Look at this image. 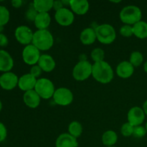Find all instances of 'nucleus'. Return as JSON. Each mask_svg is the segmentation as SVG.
Instances as JSON below:
<instances>
[{"instance_id":"f257e3e1","label":"nucleus","mask_w":147,"mask_h":147,"mask_svg":"<svg viewBox=\"0 0 147 147\" xmlns=\"http://www.w3.org/2000/svg\"><path fill=\"white\" fill-rule=\"evenodd\" d=\"M92 76L98 83L107 84L113 80L114 73L110 64L103 60L93 63L92 67Z\"/></svg>"},{"instance_id":"f03ea898","label":"nucleus","mask_w":147,"mask_h":147,"mask_svg":"<svg viewBox=\"0 0 147 147\" xmlns=\"http://www.w3.org/2000/svg\"><path fill=\"white\" fill-rule=\"evenodd\" d=\"M32 44L40 51H46L51 48L54 44V38L49 30H42L34 32Z\"/></svg>"},{"instance_id":"7ed1b4c3","label":"nucleus","mask_w":147,"mask_h":147,"mask_svg":"<svg viewBox=\"0 0 147 147\" xmlns=\"http://www.w3.org/2000/svg\"><path fill=\"white\" fill-rule=\"evenodd\" d=\"M121 21L125 24L133 26L141 21L142 17V10L135 5H129L123 7L120 11Z\"/></svg>"},{"instance_id":"20e7f679","label":"nucleus","mask_w":147,"mask_h":147,"mask_svg":"<svg viewBox=\"0 0 147 147\" xmlns=\"http://www.w3.org/2000/svg\"><path fill=\"white\" fill-rule=\"evenodd\" d=\"M98 42L104 45H110L115 41L116 33L114 27L109 24H102L95 28Z\"/></svg>"},{"instance_id":"39448f33","label":"nucleus","mask_w":147,"mask_h":147,"mask_svg":"<svg viewBox=\"0 0 147 147\" xmlns=\"http://www.w3.org/2000/svg\"><path fill=\"white\" fill-rule=\"evenodd\" d=\"M34 90L42 99H50L53 97L55 88L53 82L48 78H42L37 79Z\"/></svg>"},{"instance_id":"423d86ee","label":"nucleus","mask_w":147,"mask_h":147,"mask_svg":"<svg viewBox=\"0 0 147 147\" xmlns=\"http://www.w3.org/2000/svg\"><path fill=\"white\" fill-rule=\"evenodd\" d=\"M93 65L89 61H79L73 70V77L77 81H84L92 76Z\"/></svg>"},{"instance_id":"0eeeda50","label":"nucleus","mask_w":147,"mask_h":147,"mask_svg":"<svg viewBox=\"0 0 147 147\" xmlns=\"http://www.w3.org/2000/svg\"><path fill=\"white\" fill-rule=\"evenodd\" d=\"M53 100L57 105L61 106H67L71 104L73 101V93L67 88H59L55 91Z\"/></svg>"},{"instance_id":"6e6552de","label":"nucleus","mask_w":147,"mask_h":147,"mask_svg":"<svg viewBox=\"0 0 147 147\" xmlns=\"http://www.w3.org/2000/svg\"><path fill=\"white\" fill-rule=\"evenodd\" d=\"M40 51L32 44L25 46L22 50V59L24 63L29 65H35L40 59Z\"/></svg>"},{"instance_id":"1a4fd4ad","label":"nucleus","mask_w":147,"mask_h":147,"mask_svg":"<svg viewBox=\"0 0 147 147\" xmlns=\"http://www.w3.org/2000/svg\"><path fill=\"white\" fill-rule=\"evenodd\" d=\"M34 32L29 27L21 25L17 27L14 32V36L17 42L24 45H28L32 43Z\"/></svg>"},{"instance_id":"9d476101","label":"nucleus","mask_w":147,"mask_h":147,"mask_svg":"<svg viewBox=\"0 0 147 147\" xmlns=\"http://www.w3.org/2000/svg\"><path fill=\"white\" fill-rule=\"evenodd\" d=\"M55 20L57 24L63 27L71 25L75 20L74 13L69 9L63 7L61 9L55 11Z\"/></svg>"},{"instance_id":"9b49d317","label":"nucleus","mask_w":147,"mask_h":147,"mask_svg":"<svg viewBox=\"0 0 147 147\" xmlns=\"http://www.w3.org/2000/svg\"><path fill=\"white\" fill-rule=\"evenodd\" d=\"M145 114L143 109L139 106H134L129 109L127 114L128 122L133 126H141L145 119Z\"/></svg>"},{"instance_id":"f8f14e48","label":"nucleus","mask_w":147,"mask_h":147,"mask_svg":"<svg viewBox=\"0 0 147 147\" xmlns=\"http://www.w3.org/2000/svg\"><path fill=\"white\" fill-rule=\"evenodd\" d=\"M19 78L15 73L12 72H7L0 76V86L3 89L10 90L18 86Z\"/></svg>"},{"instance_id":"ddd939ff","label":"nucleus","mask_w":147,"mask_h":147,"mask_svg":"<svg viewBox=\"0 0 147 147\" xmlns=\"http://www.w3.org/2000/svg\"><path fill=\"white\" fill-rule=\"evenodd\" d=\"M37 79L32 76L30 73L23 75L19 78L18 87L22 91L27 92L34 90Z\"/></svg>"},{"instance_id":"4468645a","label":"nucleus","mask_w":147,"mask_h":147,"mask_svg":"<svg viewBox=\"0 0 147 147\" xmlns=\"http://www.w3.org/2000/svg\"><path fill=\"white\" fill-rule=\"evenodd\" d=\"M78 142L76 138L68 133L60 134L57 138L55 142V147H78Z\"/></svg>"},{"instance_id":"2eb2a0df","label":"nucleus","mask_w":147,"mask_h":147,"mask_svg":"<svg viewBox=\"0 0 147 147\" xmlns=\"http://www.w3.org/2000/svg\"><path fill=\"white\" fill-rule=\"evenodd\" d=\"M116 72L119 77L123 79L129 78L134 73V67L129 61H122L116 67Z\"/></svg>"},{"instance_id":"dca6fc26","label":"nucleus","mask_w":147,"mask_h":147,"mask_svg":"<svg viewBox=\"0 0 147 147\" xmlns=\"http://www.w3.org/2000/svg\"><path fill=\"white\" fill-rule=\"evenodd\" d=\"M71 11L78 15H84L88 11L90 4L87 0H70Z\"/></svg>"},{"instance_id":"f3484780","label":"nucleus","mask_w":147,"mask_h":147,"mask_svg":"<svg viewBox=\"0 0 147 147\" xmlns=\"http://www.w3.org/2000/svg\"><path fill=\"white\" fill-rule=\"evenodd\" d=\"M23 100L27 107L30 109H36L40 104L41 98L34 90L24 92L23 95Z\"/></svg>"},{"instance_id":"a211bd4d","label":"nucleus","mask_w":147,"mask_h":147,"mask_svg":"<svg viewBox=\"0 0 147 147\" xmlns=\"http://www.w3.org/2000/svg\"><path fill=\"white\" fill-rule=\"evenodd\" d=\"M14 66V60L11 55L6 50H0V71L10 72Z\"/></svg>"},{"instance_id":"6ab92c4d","label":"nucleus","mask_w":147,"mask_h":147,"mask_svg":"<svg viewBox=\"0 0 147 147\" xmlns=\"http://www.w3.org/2000/svg\"><path fill=\"white\" fill-rule=\"evenodd\" d=\"M37 65L42 70V71L46 73L52 72L55 68L56 63L53 57L51 55L47 54L41 55Z\"/></svg>"},{"instance_id":"aec40b11","label":"nucleus","mask_w":147,"mask_h":147,"mask_svg":"<svg viewBox=\"0 0 147 147\" xmlns=\"http://www.w3.org/2000/svg\"><path fill=\"white\" fill-rule=\"evenodd\" d=\"M97 40L95 28L87 27L81 32L80 34V40L84 45H90L93 44Z\"/></svg>"},{"instance_id":"412c9836","label":"nucleus","mask_w":147,"mask_h":147,"mask_svg":"<svg viewBox=\"0 0 147 147\" xmlns=\"http://www.w3.org/2000/svg\"><path fill=\"white\" fill-rule=\"evenodd\" d=\"M34 23L38 30H47L51 23V17L49 13H38Z\"/></svg>"},{"instance_id":"4be33fe9","label":"nucleus","mask_w":147,"mask_h":147,"mask_svg":"<svg viewBox=\"0 0 147 147\" xmlns=\"http://www.w3.org/2000/svg\"><path fill=\"white\" fill-rule=\"evenodd\" d=\"M32 4L38 13H48L53 8V0H34Z\"/></svg>"},{"instance_id":"5701e85b","label":"nucleus","mask_w":147,"mask_h":147,"mask_svg":"<svg viewBox=\"0 0 147 147\" xmlns=\"http://www.w3.org/2000/svg\"><path fill=\"white\" fill-rule=\"evenodd\" d=\"M132 27L134 35L139 39L147 38V22H146L141 20L132 26Z\"/></svg>"},{"instance_id":"b1692460","label":"nucleus","mask_w":147,"mask_h":147,"mask_svg":"<svg viewBox=\"0 0 147 147\" xmlns=\"http://www.w3.org/2000/svg\"><path fill=\"white\" fill-rule=\"evenodd\" d=\"M118 141V135L114 131L108 130L102 135V142L107 147L115 146Z\"/></svg>"},{"instance_id":"393cba45","label":"nucleus","mask_w":147,"mask_h":147,"mask_svg":"<svg viewBox=\"0 0 147 147\" xmlns=\"http://www.w3.org/2000/svg\"><path fill=\"white\" fill-rule=\"evenodd\" d=\"M83 130L82 124L77 121H72L68 126V134L76 139L81 136Z\"/></svg>"},{"instance_id":"a878e982","label":"nucleus","mask_w":147,"mask_h":147,"mask_svg":"<svg viewBox=\"0 0 147 147\" xmlns=\"http://www.w3.org/2000/svg\"><path fill=\"white\" fill-rule=\"evenodd\" d=\"M129 62L134 67H139L143 63L144 56L139 51H134L129 57Z\"/></svg>"},{"instance_id":"bb28decb","label":"nucleus","mask_w":147,"mask_h":147,"mask_svg":"<svg viewBox=\"0 0 147 147\" xmlns=\"http://www.w3.org/2000/svg\"><path fill=\"white\" fill-rule=\"evenodd\" d=\"M90 56H91L92 60L94 61V63L103 61L105 57L104 50L101 48H99V47L93 49L90 53Z\"/></svg>"},{"instance_id":"cd10ccee","label":"nucleus","mask_w":147,"mask_h":147,"mask_svg":"<svg viewBox=\"0 0 147 147\" xmlns=\"http://www.w3.org/2000/svg\"><path fill=\"white\" fill-rule=\"evenodd\" d=\"M9 11L4 6H0V25L4 26L9 21Z\"/></svg>"},{"instance_id":"c85d7f7f","label":"nucleus","mask_w":147,"mask_h":147,"mask_svg":"<svg viewBox=\"0 0 147 147\" xmlns=\"http://www.w3.org/2000/svg\"><path fill=\"white\" fill-rule=\"evenodd\" d=\"M134 130V126H132L129 122H126L121 126V133L124 137H129L131 136H133Z\"/></svg>"},{"instance_id":"c756f323","label":"nucleus","mask_w":147,"mask_h":147,"mask_svg":"<svg viewBox=\"0 0 147 147\" xmlns=\"http://www.w3.org/2000/svg\"><path fill=\"white\" fill-rule=\"evenodd\" d=\"M119 32H120L121 35L123 36V37H130L132 35H134L133 27L129 24H124L121 27Z\"/></svg>"},{"instance_id":"7c9ffc66","label":"nucleus","mask_w":147,"mask_h":147,"mask_svg":"<svg viewBox=\"0 0 147 147\" xmlns=\"http://www.w3.org/2000/svg\"><path fill=\"white\" fill-rule=\"evenodd\" d=\"M146 134L147 132L145 126H142V125H141V126H138L134 127L133 136L136 138L141 139V138H143Z\"/></svg>"},{"instance_id":"2f4dec72","label":"nucleus","mask_w":147,"mask_h":147,"mask_svg":"<svg viewBox=\"0 0 147 147\" xmlns=\"http://www.w3.org/2000/svg\"><path fill=\"white\" fill-rule=\"evenodd\" d=\"M37 14H38V12L36 11L35 9L34 8V7H33V4H32V6H31V7H29L28 9L27 10L25 16H26V18H27V20H28L29 21L34 22Z\"/></svg>"},{"instance_id":"473e14b6","label":"nucleus","mask_w":147,"mask_h":147,"mask_svg":"<svg viewBox=\"0 0 147 147\" xmlns=\"http://www.w3.org/2000/svg\"><path fill=\"white\" fill-rule=\"evenodd\" d=\"M30 73L32 76H34V78H39L42 75V70L40 68V67L38 65H33L32 67H31Z\"/></svg>"},{"instance_id":"72a5a7b5","label":"nucleus","mask_w":147,"mask_h":147,"mask_svg":"<svg viewBox=\"0 0 147 147\" xmlns=\"http://www.w3.org/2000/svg\"><path fill=\"white\" fill-rule=\"evenodd\" d=\"M7 136V130L4 123L0 122V142H4Z\"/></svg>"},{"instance_id":"f704fd0d","label":"nucleus","mask_w":147,"mask_h":147,"mask_svg":"<svg viewBox=\"0 0 147 147\" xmlns=\"http://www.w3.org/2000/svg\"><path fill=\"white\" fill-rule=\"evenodd\" d=\"M9 40L5 34L0 33V47H6L8 45Z\"/></svg>"},{"instance_id":"c9c22d12","label":"nucleus","mask_w":147,"mask_h":147,"mask_svg":"<svg viewBox=\"0 0 147 147\" xmlns=\"http://www.w3.org/2000/svg\"><path fill=\"white\" fill-rule=\"evenodd\" d=\"M64 7V5H63L62 1H60V0H57V1H53V8L55 11H58V10L61 9Z\"/></svg>"},{"instance_id":"e433bc0d","label":"nucleus","mask_w":147,"mask_h":147,"mask_svg":"<svg viewBox=\"0 0 147 147\" xmlns=\"http://www.w3.org/2000/svg\"><path fill=\"white\" fill-rule=\"evenodd\" d=\"M11 4L12 7H14V8H20L22 5L23 1L22 0H12L11 1Z\"/></svg>"},{"instance_id":"4c0bfd02","label":"nucleus","mask_w":147,"mask_h":147,"mask_svg":"<svg viewBox=\"0 0 147 147\" xmlns=\"http://www.w3.org/2000/svg\"><path fill=\"white\" fill-rule=\"evenodd\" d=\"M142 109H143V110H144V111L145 114H146L147 116V100L144 102V103L143 108H142Z\"/></svg>"},{"instance_id":"58836bf2","label":"nucleus","mask_w":147,"mask_h":147,"mask_svg":"<svg viewBox=\"0 0 147 147\" xmlns=\"http://www.w3.org/2000/svg\"><path fill=\"white\" fill-rule=\"evenodd\" d=\"M62 2H63V5L64 6H66V5L70 6V1H65V0H63V1H62Z\"/></svg>"},{"instance_id":"ea45409f","label":"nucleus","mask_w":147,"mask_h":147,"mask_svg":"<svg viewBox=\"0 0 147 147\" xmlns=\"http://www.w3.org/2000/svg\"><path fill=\"white\" fill-rule=\"evenodd\" d=\"M144 70L147 73V61H146V63L144 64Z\"/></svg>"},{"instance_id":"a19ab883","label":"nucleus","mask_w":147,"mask_h":147,"mask_svg":"<svg viewBox=\"0 0 147 147\" xmlns=\"http://www.w3.org/2000/svg\"><path fill=\"white\" fill-rule=\"evenodd\" d=\"M3 30H4V26L0 25V33L3 31Z\"/></svg>"},{"instance_id":"79ce46f5","label":"nucleus","mask_w":147,"mask_h":147,"mask_svg":"<svg viewBox=\"0 0 147 147\" xmlns=\"http://www.w3.org/2000/svg\"><path fill=\"white\" fill-rule=\"evenodd\" d=\"M1 109H2V103H1V100H0V112H1Z\"/></svg>"},{"instance_id":"37998d69","label":"nucleus","mask_w":147,"mask_h":147,"mask_svg":"<svg viewBox=\"0 0 147 147\" xmlns=\"http://www.w3.org/2000/svg\"><path fill=\"white\" fill-rule=\"evenodd\" d=\"M145 128H146V132H147V121L146 123V125H145Z\"/></svg>"},{"instance_id":"c03bdc74","label":"nucleus","mask_w":147,"mask_h":147,"mask_svg":"<svg viewBox=\"0 0 147 147\" xmlns=\"http://www.w3.org/2000/svg\"><path fill=\"white\" fill-rule=\"evenodd\" d=\"M109 147H116V146H109Z\"/></svg>"}]
</instances>
